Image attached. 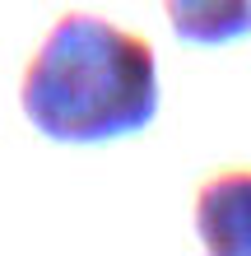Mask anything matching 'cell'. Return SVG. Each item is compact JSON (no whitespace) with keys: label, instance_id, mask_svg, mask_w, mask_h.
<instances>
[{"label":"cell","instance_id":"1","mask_svg":"<svg viewBox=\"0 0 251 256\" xmlns=\"http://www.w3.org/2000/svg\"><path fill=\"white\" fill-rule=\"evenodd\" d=\"M23 116L56 144L135 135L158 112L154 47L130 28L70 10L51 24L19 84Z\"/></svg>","mask_w":251,"mask_h":256},{"label":"cell","instance_id":"2","mask_svg":"<svg viewBox=\"0 0 251 256\" xmlns=\"http://www.w3.org/2000/svg\"><path fill=\"white\" fill-rule=\"evenodd\" d=\"M196 233L214 256H251V168H224L196 191Z\"/></svg>","mask_w":251,"mask_h":256},{"label":"cell","instance_id":"3","mask_svg":"<svg viewBox=\"0 0 251 256\" xmlns=\"http://www.w3.org/2000/svg\"><path fill=\"white\" fill-rule=\"evenodd\" d=\"M172 33L191 47H224L251 38V0H163Z\"/></svg>","mask_w":251,"mask_h":256}]
</instances>
